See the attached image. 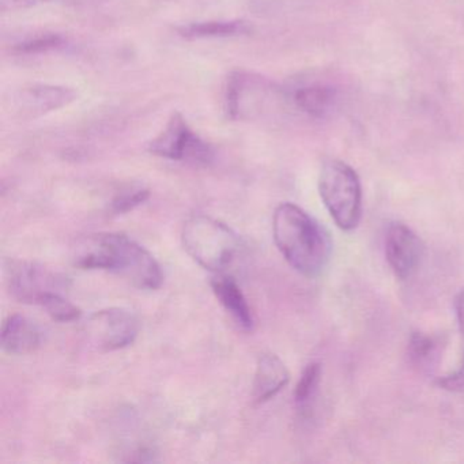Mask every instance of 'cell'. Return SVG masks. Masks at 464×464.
<instances>
[{
	"label": "cell",
	"mask_w": 464,
	"mask_h": 464,
	"mask_svg": "<svg viewBox=\"0 0 464 464\" xmlns=\"http://www.w3.org/2000/svg\"><path fill=\"white\" fill-rule=\"evenodd\" d=\"M74 265L110 271L140 290H157L164 281L153 255L123 233L89 236L75 249Z\"/></svg>",
	"instance_id": "1"
},
{
	"label": "cell",
	"mask_w": 464,
	"mask_h": 464,
	"mask_svg": "<svg viewBox=\"0 0 464 464\" xmlns=\"http://www.w3.org/2000/svg\"><path fill=\"white\" fill-rule=\"evenodd\" d=\"M274 241L286 262L303 276H320L331 259L327 230L293 203H282L273 218Z\"/></svg>",
	"instance_id": "2"
},
{
	"label": "cell",
	"mask_w": 464,
	"mask_h": 464,
	"mask_svg": "<svg viewBox=\"0 0 464 464\" xmlns=\"http://www.w3.org/2000/svg\"><path fill=\"white\" fill-rule=\"evenodd\" d=\"M181 241L187 254L206 270L222 273L240 251V238L224 222L211 217H191L184 224Z\"/></svg>",
	"instance_id": "3"
},
{
	"label": "cell",
	"mask_w": 464,
	"mask_h": 464,
	"mask_svg": "<svg viewBox=\"0 0 464 464\" xmlns=\"http://www.w3.org/2000/svg\"><path fill=\"white\" fill-rule=\"evenodd\" d=\"M319 192L325 208L342 230L357 227L362 208L360 179L350 165L328 160L319 175Z\"/></svg>",
	"instance_id": "4"
},
{
	"label": "cell",
	"mask_w": 464,
	"mask_h": 464,
	"mask_svg": "<svg viewBox=\"0 0 464 464\" xmlns=\"http://www.w3.org/2000/svg\"><path fill=\"white\" fill-rule=\"evenodd\" d=\"M149 151L162 159L192 165H208L214 159L211 146L198 137L178 112L170 116L159 137L149 143Z\"/></svg>",
	"instance_id": "5"
},
{
	"label": "cell",
	"mask_w": 464,
	"mask_h": 464,
	"mask_svg": "<svg viewBox=\"0 0 464 464\" xmlns=\"http://www.w3.org/2000/svg\"><path fill=\"white\" fill-rule=\"evenodd\" d=\"M66 279L36 263L17 262L9 270V289L20 303L42 305L53 293L66 292Z\"/></svg>",
	"instance_id": "6"
},
{
	"label": "cell",
	"mask_w": 464,
	"mask_h": 464,
	"mask_svg": "<svg viewBox=\"0 0 464 464\" xmlns=\"http://www.w3.org/2000/svg\"><path fill=\"white\" fill-rule=\"evenodd\" d=\"M89 338L104 352L123 349L137 338L140 322L132 312L123 308H110L96 312L89 319Z\"/></svg>",
	"instance_id": "7"
},
{
	"label": "cell",
	"mask_w": 464,
	"mask_h": 464,
	"mask_svg": "<svg viewBox=\"0 0 464 464\" xmlns=\"http://www.w3.org/2000/svg\"><path fill=\"white\" fill-rule=\"evenodd\" d=\"M425 246L422 240L401 222L391 224L385 235V257L399 279H407L422 262Z\"/></svg>",
	"instance_id": "8"
},
{
	"label": "cell",
	"mask_w": 464,
	"mask_h": 464,
	"mask_svg": "<svg viewBox=\"0 0 464 464\" xmlns=\"http://www.w3.org/2000/svg\"><path fill=\"white\" fill-rule=\"evenodd\" d=\"M77 99L74 89L63 86L34 85L21 89L13 99V107L23 116H40L67 107Z\"/></svg>",
	"instance_id": "9"
},
{
	"label": "cell",
	"mask_w": 464,
	"mask_h": 464,
	"mask_svg": "<svg viewBox=\"0 0 464 464\" xmlns=\"http://www.w3.org/2000/svg\"><path fill=\"white\" fill-rule=\"evenodd\" d=\"M290 373L278 355L266 353L257 360L252 398L262 404L273 399L289 382Z\"/></svg>",
	"instance_id": "10"
},
{
	"label": "cell",
	"mask_w": 464,
	"mask_h": 464,
	"mask_svg": "<svg viewBox=\"0 0 464 464\" xmlns=\"http://www.w3.org/2000/svg\"><path fill=\"white\" fill-rule=\"evenodd\" d=\"M211 289L225 311L230 314L236 324L244 331L254 328V314L246 295L232 276H219L211 281Z\"/></svg>",
	"instance_id": "11"
},
{
	"label": "cell",
	"mask_w": 464,
	"mask_h": 464,
	"mask_svg": "<svg viewBox=\"0 0 464 464\" xmlns=\"http://www.w3.org/2000/svg\"><path fill=\"white\" fill-rule=\"evenodd\" d=\"M42 344V331L28 317L13 314L2 328V347L9 354L25 355Z\"/></svg>",
	"instance_id": "12"
},
{
	"label": "cell",
	"mask_w": 464,
	"mask_h": 464,
	"mask_svg": "<svg viewBox=\"0 0 464 464\" xmlns=\"http://www.w3.org/2000/svg\"><path fill=\"white\" fill-rule=\"evenodd\" d=\"M297 107L314 118L328 115L336 102V91L330 86L314 85L295 92Z\"/></svg>",
	"instance_id": "13"
},
{
	"label": "cell",
	"mask_w": 464,
	"mask_h": 464,
	"mask_svg": "<svg viewBox=\"0 0 464 464\" xmlns=\"http://www.w3.org/2000/svg\"><path fill=\"white\" fill-rule=\"evenodd\" d=\"M441 341L436 336L414 333L409 342V358L412 365L420 372L436 369L441 355Z\"/></svg>",
	"instance_id": "14"
},
{
	"label": "cell",
	"mask_w": 464,
	"mask_h": 464,
	"mask_svg": "<svg viewBox=\"0 0 464 464\" xmlns=\"http://www.w3.org/2000/svg\"><path fill=\"white\" fill-rule=\"evenodd\" d=\"M187 39H210V37H232L248 34V24L244 21H214V23L189 24L178 29Z\"/></svg>",
	"instance_id": "15"
},
{
	"label": "cell",
	"mask_w": 464,
	"mask_h": 464,
	"mask_svg": "<svg viewBox=\"0 0 464 464\" xmlns=\"http://www.w3.org/2000/svg\"><path fill=\"white\" fill-rule=\"evenodd\" d=\"M320 379H322V366L320 363L312 362L304 369L297 387L295 391V406L303 417H308L319 390Z\"/></svg>",
	"instance_id": "16"
},
{
	"label": "cell",
	"mask_w": 464,
	"mask_h": 464,
	"mask_svg": "<svg viewBox=\"0 0 464 464\" xmlns=\"http://www.w3.org/2000/svg\"><path fill=\"white\" fill-rule=\"evenodd\" d=\"M43 308L56 322H74L80 319L81 309L67 300L63 293H53L42 303Z\"/></svg>",
	"instance_id": "17"
},
{
	"label": "cell",
	"mask_w": 464,
	"mask_h": 464,
	"mask_svg": "<svg viewBox=\"0 0 464 464\" xmlns=\"http://www.w3.org/2000/svg\"><path fill=\"white\" fill-rule=\"evenodd\" d=\"M149 192L148 188L143 187H137V188L126 189L121 195L115 198L111 203V211L115 214H123L127 211L132 210L137 206L142 205L143 202L148 200Z\"/></svg>",
	"instance_id": "18"
},
{
	"label": "cell",
	"mask_w": 464,
	"mask_h": 464,
	"mask_svg": "<svg viewBox=\"0 0 464 464\" xmlns=\"http://www.w3.org/2000/svg\"><path fill=\"white\" fill-rule=\"evenodd\" d=\"M62 43H63V40L58 34H44V36L34 37L29 42L23 43V44L18 45L17 50L25 53H44V51L59 47Z\"/></svg>",
	"instance_id": "19"
},
{
	"label": "cell",
	"mask_w": 464,
	"mask_h": 464,
	"mask_svg": "<svg viewBox=\"0 0 464 464\" xmlns=\"http://www.w3.org/2000/svg\"><path fill=\"white\" fill-rule=\"evenodd\" d=\"M440 387L448 391H464V358L460 368L439 380Z\"/></svg>",
	"instance_id": "20"
},
{
	"label": "cell",
	"mask_w": 464,
	"mask_h": 464,
	"mask_svg": "<svg viewBox=\"0 0 464 464\" xmlns=\"http://www.w3.org/2000/svg\"><path fill=\"white\" fill-rule=\"evenodd\" d=\"M456 317H458L459 330L464 341V289L459 293L455 300Z\"/></svg>",
	"instance_id": "21"
},
{
	"label": "cell",
	"mask_w": 464,
	"mask_h": 464,
	"mask_svg": "<svg viewBox=\"0 0 464 464\" xmlns=\"http://www.w3.org/2000/svg\"><path fill=\"white\" fill-rule=\"evenodd\" d=\"M4 4H9L13 7H31L47 2V0H2Z\"/></svg>",
	"instance_id": "22"
}]
</instances>
